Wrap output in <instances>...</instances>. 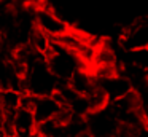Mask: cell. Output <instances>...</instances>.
I'll list each match as a JSON object with an SVG mask.
<instances>
[{
	"instance_id": "cell-1",
	"label": "cell",
	"mask_w": 148,
	"mask_h": 137,
	"mask_svg": "<svg viewBox=\"0 0 148 137\" xmlns=\"http://www.w3.org/2000/svg\"><path fill=\"white\" fill-rule=\"evenodd\" d=\"M61 85L58 78L49 72L48 65L45 62V56H40L35 59L23 76V91L30 92L34 96H45L53 94Z\"/></svg>"
},
{
	"instance_id": "cell-2",
	"label": "cell",
	"mask_w": 148,
	"mask_h": 137,
	"mask_svg": "<svg viewBox=\"0 0 148 137\" xmlns=\"http://www.w3.org/2000/svg\"><path fill=\"white\" fill-rule=\"evenodd\" d=\"M45 62L49 72L61 83H67V80L77 72L80 67H84V62L80 56L65 50L54 40H51V48L45 56Z\"/></svg>"
},
{
	"instance_id": "cell-3",
	"label": "cell",
	"mask_w": 148,
	"mask_h": 137,
	"mask_svg": "<svg viewBox=\"0 0 148 137\" xmlns=\"http://www.w3.org/2000/svg\"><path fill=\"white\" fill-rule=\"evenodd\" d=\"M86 129L94 137H115L119 131V121L107 105L102 110L89 113L86 118Z\"/></svg>"
},
{
	"instance_id": "cell-4",
	"label": "cell",
	"mask_w": 148,
	"mask_h": 137,
	"mask_svg": "<svg viewBox=\"0 0 148 137\" xmlns=\"http://www.w3.org/2000/svg\"><path fill=\"white\" fill-rule=\"evenodd\" d=\"M34 25L51 38H56L59 35L65 34L67 30H70V25L67 24V21H64L53 10L46 8L43 5L37 6L34 10Z\"/></svg>"
},
{
	"instance_id": "cell-5",
	"label": "cell",
	"mask_w": 148,
	"mask_h": 137,
	"mask_svg": "<svg viewBox=\"0 0 148 137\" xmlns=\"http://www.w3.org/2000/svg\"><path fill=\"white\" fill-rule=\"evenodd\" d=\"M3 116L10 120L13 137H32L37 132V121L30 108L19 105L13 113H7Z\"/></svg>"
},
{
	"instance_id": "cell-6",
	"label": "cell",
	"mask_w": 148,
	"mask_h": 137,
	"mask_svg": "<svg viewBox=\"0 0 148 137\" xmlns=\"http://www.w3.org/2000/svg\"><path fill=\"white\" fill-rule=\"evenodd\" d=\"M96 83L105 92V96L108 97L110 102L123 97V96H126L127 92H131L134 89L132 81L126 75H123L119 72L113 73V75H108V76H102V78H96Z\"/></svg>"
},
{
	"instance_id": "cell-7",
	"label": "cell",
	"mask_w": 148,
	"mask_h": 137,
	"mask_svg": "<svg viewBox=\"0 0 148 137\" xmlns=\"http://www.w3.org/2000/svg\"><path fill=\"white\" fill-rule=\"evenodd\" d=\"M124 51H134L140 48H148V18L132 24L119 38Z\"/></svg>"
},
{
	"instance_id": "cell-8",
	"label": "cell",
	"mask_w": 148,
	"mask_h": 137,
	"mask_svg": "<svg viewBox=\"0 0 148 137\" xmlns=\"http://www.w3.org/2000/svg\"><path fill=\"white\" fill-rule=\"evenodd\" d=\"M0 88L23 91V73L10 57L0 59Z\"/></svg>"
},
{
	"instance_id": "cell-9",
	"label": "cell",
	"mask_w": 148,
	"mask_h": 137,
	"mask_svg": "<svg viewBox=\"0 0 148 137\" xmlns=\"http://www.w3.org/2000/svg\"><path fill=\"white\" fill-rule=\"evenodd\" d=\"M67 85L70 86L73 91H77L78 94L86 96L96 85V78L91 72H88L86 67H80L70 78L67 80Z\"/></svg>"
},
{
	"instance_id": "cell-10",
	"label": "cell",
	"mask_w": 148,
	"mask_h": 137,
	"mask_svg": "<svg viewBox=\"0 0 148 137\" xmlns=\"http://www.w3.org/2000/svg\"><path fill=\"white\" fill-rule=\"evenodd\" d=\"M27 43L40 56H46V53L51 48V37H48L45 32H42L40 29H37L34 25L30 34H29V38H27Z\"/></svg>"
},
{
	"instance_id": "cell-11",
	"label": "cell",
	"mask_w": 148,
	"mask_h": 137,
	"mask_svg": "<svg viewBox=\"0 0 148 137\" xmlns=\"http://www.w3.org/2000/svg\"><path fill=\"white\" fill-rule=\"evenodd\" d=\"M21 96H23V91H16V89H2L0 91V108H2L3 115L13 113L19 107Z\"/></svg>"
},
{
	"instance_id": "cell-12",
	"label": "cell",
	"mask_w": 148,
	"mask_h": 137,
	"mask_svg": "<svg viewBox=\"0 0 148 137\" xmlns=\"http://www.w3.org/2000/svg\"><path fill=\"white\" fill-rule=\"evenodd\" d=\"M127 53V62L137 69L148 73V48H140L134 51H126Z\"/></svg>"
},
{
	"instance_id": "cell-13",
	"label": "cell",
	"mask_w": 148,
	"mask_h": 137,
	"mask_svg": "<svg viewBox=\"0 0 148 137\" xmlns=\"http://www.w3.org/2000/svg\"><path fill=\"white\" fill-rule=\"evenodd\" d=\"M16 2H19L23 6H26V8H32L35 10L37 6H42L43 0H16Z\"/></svg>"
},
{
	"instance_id": "cell-14",
	"label": "cell",
	"mask_w": 148,
	"mask_h": 137,
	"mask_svg": "<svg viewBox=\"0 0 148 137\" xmlns=\"http://www.w3.org/2000/svg\"><path fill=\"white\" fill-rule=\"evenodd\" d=\"M75 137H94V136H92V134H91L89 131L86 129V131H83V132H80L78 136H75Z\"/></svg>"
},
{
	"instance_id": "cell-15",
	"label": "cell",
	"mask_w": 148,
	"mask_h": 137,
	"mask_svg": "<svg viewBox=\"0 0 148 137\" xmlns=\"http://www.w3.org/2000/svg\"><path fill=\"white\" fill-rule=\"evenodd\" d=\"M0 137H7V134H5V131H3L2 126H0Z\"/></svg>"
}]
</instances>
